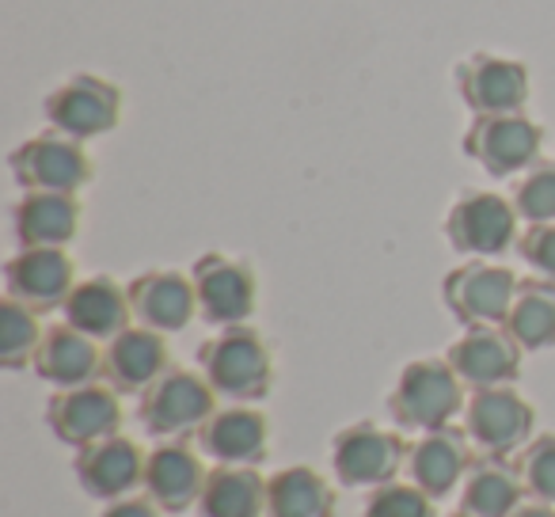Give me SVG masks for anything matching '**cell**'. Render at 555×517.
<instances>
[{
    "instance_id": "cell-1",
    "label": "cell",
    "mask_w": 555,
    "mask_h": 517,
    "mask_svg": "<svg viewBox=\"0 0 555 517\" xmlns=\"http://www.w3.org/2000/svg\"><path fill=\"white\" fill-rule=\"evenodd\" d=\"M198 370L229 403H255L274 385V354L255 327H217L198 347Z\"/></svg>"
},
{
    "instance_id": "cell-2",
    "label": "cell",
    "mask_w": 555,
    "mask_h": 517,
    "mask_svg": "<svg viewBox=\"0 0 555 517\" xmlns=\"http://www.w3.org/2000/svg\"><path fill=\"white\" fill-rule=\"evenodd\" d=\"M468 388L453 373L446 358H415L400 370L396 388L388 392V415L400 430L430 434L453 426L456 415H464Z\"/></svg>"
},
{
    "instance_id": "cell-3",
    "label": "cell",
    "mask_w": 555,
    "mask_h": 517,
    "mask_svg": "<svg viewBox=\"0 0 555 517\" xmlns=\"http://www.w3.org/2000/svg\"><path fill=\"white\" fill-rule=\"evenodd\" d=\"M217 411V392L206 380V373L194 370H164L145 392L138 396V423L153 438H183L198 434L202 423Z\"/></svg>"
},
{
    "instance_id": "cell-4",
    "label": "cell",
    "mask_w": 555,
    "mask_h": 517,
    "mask_svg": "<svg viewBox=\"0 0 555 517\" xmlns=\"http://www.w3.org/2000/svg\"><path fill=\"white\" fill-rule=\"evenodd\" d=\"M12 179L24 191H62L77 194L92 183L95 164L88 156L85 141L69 138L62 130H42L35 138L20 141L9 156Z\"/></svg>"
},
{
    "instance_id": "cell-5",
    "label": "cell",
    "mask_w": 555,
    "mask_h": 517,
    "mask_svg": "<svg viewBox=\"0 0 555 517\" xmlns=\"http://www.w3.org/2000/svg\"><path fill=\"white\" fill-rule=\"evenodd\" d=\"M464 156L476 160L487 176L509 179L529 171L540 160V145H544V130L532 122L525 111H509V115H476L472 126L464 130Z\"/></svg>"
},
{
    "instance_id": "cell-6",
    "label": "cell",
    "mask_w": 555,
    "mask_h": 517,
    "mask_svg": "<svg viewBox=\"0 0 555 517\" xmlns=\"http://www.w3.org/2000/svg\"><path fill=\"white\" fill-rule=\"evenodd\" d=\"M446 240L472 259H499L517 244V209L494 191H464L446 214Z\"/></svg>"
},
{
    "instance_id": "cell-7",
    "label": "cell",
    "mask_w": 555,
    "mask_h": 517,
    "mask_svg": "<svg viewBox=\"0 0 555 517\" xmlns=\"http://www.w3.org/2000/svg\"><path fill=\"white\" fill-rule=\"evenodd\" d=\"M42 115H47L50 130H62L77 141H92L118 126L122 92L92 73H73L57 88H50V95L42 100Z\"/></svg>"
},
{
    "instance_id": "cell-8",
    "label": "cell",
    "mask_w": 555,
    "mask_h": 517,
    "mask_svg": "<svg viewBox=\"0 0 555 517\" xmlns=\"http://www.w3.org/2000/svg\"><path fill=\"white\" fill-rule=\"evenodd\" d=\"M517 274L509 267H499L491 259H468L453 267L441 282V301L449 316L464 327H494L506 324L509 301H514Z\"/></svg>"
},
{
    "instance_id": "cell-9",
    "label": "cell",
    "mask_w": 555,
    "mask_h": 517,
    "mask_svg": "<svg viewBox=\"0 0 555 517\" xmlns=\"http://www.w3.org/2000/svg\"><path fill=\"white\" fill-rule=\"evenodd\" d=\"M532 426H537V411H532V403L514 385L468 392V403H464V434H468L479 453H494V456L521 453L532 441Z\"/></svg>"
},
{
    "instance_id": "cell-10",
    "label": "cell",
    "mask_w": 555,
    "mask_h": 517,
    "mask_svg": "<svg viewBox=\"0 0 555 517\" xmlns=\"http://www.w3.org/2000/svg\"><path fill=\"white\" fill-rule=\"evenodd\" d=\"M408 441L377 423H350L332 438V468L343 487L392 483L408 464Z\"/></svg>"
},
{
    "instance_id": "cell-11",
    "label": "cell",
    "mask_w": 555,
    "mask_h": 517,
    "mask_svg": "<svg viewBox=\"0 0 555 517\" xmlns=\"http://www.w3.org/2000/svg\"><path fill=\"white\" fill-rule=\"evenodd\" d=\"M47 426L62 445L88 449L122 430V400L107 380L57 388L47 403Z\"/></svg>"
},
{
    "instance_id": "cell-12",
    "label": "cell",
    "mask_w": 555,
    "mask_h": 517,
    "mask_svg": "<svg viewBox=\"0 0 555 517\" xmlns=\"http://www.w3.org/2000/svg\"><path fill=\"white\" fill-rule=\"evenodd\" d=\"M191 282L198 294V316L209 327H236L251 320L259 282L244 259H232L224 251L198 255L191 267Z\"/></svg>"
},
{
    "instance_id": "cell-13",
    "label": "cell",
    "mask_w": 555,
    "mask_h": 517,
    "mask_svg": "<svg viewBox=\"0 0 555 517\" xmlns=\"http://www.w3.org/2000/svg\"><path fill=\"white\" fill-rule=\"evenodd\" d=\"M453 85L472 115H509V111H525V100H529V69H525V62L487 54V50L456 62Z\"/></svg>"
},
{
    "instance_id": "cell-14",
    "label": "cell",
    "mask_w": 555,
    "mask_h": 517,
    "mask_svg": "<svg viewBox=\"0 0 555 517\" xmlns=\"http://www.w3.org/2000/svg\"><path fill=\"white\" fill-rule=\"evenodd\" d=\"M521 354L517 339L502 324L494 327H464L461 339L449 342L446 362L453 365V373L461 377V385L468 392L479 388H499L514 385L521 377Z\"/></svg>"
},
{
    "instance_id": "cell-15",
    "label": "cell",
    "mask_w": 555,
    "mask_h": 517,
    "mask_svg": "<svg viewBox=\"0 0 555 517\" xmlns=\"http://www.w3.org/2000/svg\"><path fill=\"white\" fill-rule=\"evenodd\" d=\"M73 286H77V267H73L65 247H20L4 263V289L20 305L42 312L65 309Z\"/></svg>"
},
{
    "instance_id": "cell-16",
    "label": "cell",
    "mask_w": 555,
    "mask_h": 517,
    "mask_svg": "<svg viewBox=\"0 0 555 517\" xmlns=\"http://www.w3.org/2000/svg\"><path fill=\"white\" fill-rule=\"evenodd\" d=\"M206 464H202V453L191 449L186 441L171 438L160 441L153 453L145 456V499H153L164 514H183V509L198 506L202 491H206Z\"/></svg>"
},
{
    "instance_id": "cell-17",
    "label": "cell",
    "mask_w": 555,
    "mask_h": 517,
    "mask_svg": "<svg viewBox=\"0 0 555 517\" xmlns=\"http://www.w3.org/2000/svg\"><path fill=\"white\" fill-rule=\"evenodd\" d=\"M198 449L217 464H247L259 468L270 453V423L262 411L247 408V403H229L217 408L214 415L202 423V430L194 434Z\"/></svg>"
},
{
    "instance_id": "cell-18",
    "label": "cell",
    "mask_w": 555,
    "mask_h": 517,
    "mask_svg": "<svg viewBox=\"0 0 555 517\" xmlns=\"http://www.w3.org/2000/svg\"><path fill=\"white\" fill-rule=\"evenodd\" d=\"M145 456L138 441L122 438H103L88 449H77V461H73V471H77V483L88 499L100 502H115L126 499L133 487H141L145 479Z\"/></svg>"
},
{
    "instance_id": "cell-19",
    "label": "cell",
    "mask_w": 555,
    "mask_h": 517,
    "mask_svg": "<svg viewBox=\"0 0 555 517\" xmlns=\"http://www.w3.org/2000/svg\"><path fill=\"white\" fill-rule=\"evenodd\" d=\"M130 305H133V324L153 327L160 335L183 332L194 316H198V294H194L191 274L183 271H145L130 282Z\"/></svg>"
},
{
    "instance_id": "cell-20",
    "label": "cell",
    "mask_w": 555,
    "mask_h": 517,
    "mask_svg": "<svg viewBox=\"0 0 555 517\" xmlns=\"http://www.w3.org/2000/svg\"><path fill=\"white\" fill-rule=\"evenodd\" d=\"M472 438L456 426H446V430H430L418 441H411L408 449V479L415 487H423L434 502L446 499V494L456 491V483H464L472 468Z\"/></svg>"
},
{
    "instance_id": "cell-21",
    "label": "cell",
    "mask_w": 555,
    "mask_h": 517,
    "mask_svg": "<svg viewBox=\"0 0 555 517\" xmlns=\"http://www.w3.org/2000/svg\"><path fill=\"white\" fill-rule=\"evenodd\" d=\"M164 370H171L168 339L153 327L130 324L103 347V380L118 396H141Z\"/></svg>"
},
{
    "instance_id": "cell-22",
    "label": "cell",
    "mask_w": 555,
    "mask_h": 517,
    "mask_svg": "<svg viewBox=\"0 0 555 517\" xmlns=\"http://www.w3.org/2000/svg\"><path fill=\"white\" fill-rule=\"evenodd\" d=\"M65 324L77 327V332L92 335L95 342H111L115 335H122L133 324V305L130 289L118 286L111 274H92V279H80L73 286L69 301L62 309Z\"/></svg>"
},
{
    "instance_id": "cell-23",
    "label": "cell",
    "mask_w": 555,
    "mask_h": 517,
    "mask_svg": "<svg viewBox=\"0 0 555 517\" xmlns=\"http://www.w3.org/2000/svg\"><path fill=\"white\" fill-rule=\"evenodd\" d=\"M31 370H35V377L54 388L92 385V380L103 377V350L92 335L77 332V327H69V324H54L42 335Z\"/></svg>"
},
{
    "instance_id": "cell-24",
    "label": "cell",
    "mask_w": 555,
    "mask_h": 517,
    "mask_svg": "<svg viewBox=\"0 0 555 517\" xmlns=\"http://www.w3.org/2000/svg\"><path fill=\"white\" fill-rule=\"evenodd\" d=\"M80 229L77 194L62 191H24L12 206V232L20 247H65Z\"/></svg>"
},
{
    "instance_id": "cell-25",
    "label": "cell",
    "mask_w": 555,
    "mask_h": 517,
    "mask_svg": "<svg viewBox=\"0 0 555 517\" xmlns=\"http://www.w3.org/2000/svg\"><path fill=\"white\" fill-rule=\"evenodd\" d=\"M521 476L506 456L479 453L461 483V509L476 517H509L521 506Z\"/></svg>"
},
{
    "instance_id": "cell-26",
    "label": "cell",
    "mask_w": 555,
    "mask_h": 517,
    "mask_svg": "<svg viewBox=\"0 0 555 517\" xmlns=\"http://www.w3.org/2000/svg\"><path fill=\"white\" fill-rule=\"evenodd\" d=\"M202 517H267V476L247 464H217L198 499Z\"/></svg>"
},
{
    "instance_id": "cell-27",
    "label": "cell",
    "mask_w": 555,
    "mask_h": 517,
    "mask_svg": "<svg viewBox=\"0 0 555 517\" xmlns=\"http://www.w3.org/2000/svg\"><path fill=\"white\" fill-rule=\"evenodd\" d=\"M267 517H335V487L317 468H282L267 479Z\"/></svg>"
},
{
    "instance_id": "cell-28",
    "label": "cell",
    "mask_w": 555,
    "mask_h": 517,
    "mask_svg": "<svg viewBox=\"0 0 555 517\" xmlns=\"http://www.w3.org/2000/svg\"><path fill=\"white\" fill-rule=\"evenodd\" d=\"M506 327L521 350L555 347V282L552 279H521L506 312Z\"/></svg>"
},
{
    "instance_id": "cell-29",
    "label": "cell",
    "mask_w": 555,
    "mask_h": 517,
    "mask_svg": "<svg viewBox=\"0 0 555 517\" xmlns=\"http://www.w3.org/2000/svg\"><path fill=\"white\" fill-rule=\"evenodd\" d=\"M47 327L39 324V312L20 305L16 297L0 301V365L4 370H27L39 354V342Z\"/></svg>"
},
{
    "instance_id": "cell-30",
    "label": "cell",
    "mask_w": 555,
    "mask_h": 517,
    "mask_svg": "<svg viewBox=\"0 0 555 517\" xmlns=\"http://www.w3.org/2000/svg\"><path fill=\"white\" fill-rule=\"evenodd\" d=\"M509 202H514L521 221L529 224L555 221V160H537L529 171H521Z\"/></svg>"
},
{
    "instance_id": "cell-31",
    "label": "cell",
    "mask_w": 555,
    "mask_h": 517,
    "mask_svg": "<svg viewBox=\"0 0 555 517\" xmlns=\"http://www.w3.org/2000/svg\"><path fill=\"white\" fill-rule=\"evenodd\" d=\"M517 476L529 499L555 506V434H540L517 453Z\"/></svg>"
},
{
    "instance_id": "cell-32",
    "label": "cell",
    "mask_w": 555,
    "mask_h": 517,
    "mask_svg": "<svg viewBox=\"0 0 555 517\" xmlns=\"http://www.w3.org/2000/svg\"><path fill=\"white\" fill-rule=\"evenodd\" d=\"M362 517H438V514H434V499L423 487H415L411 479L408 483L392 479V483L373 487L370 499H365Z\"/></svg>"
},
{
    "instance_id": "cell-33",
    "label": "cell",
    "mask_w": 555,
    "mask_h": 517,
    "mask_svg": "<svg viewBox=\"0 0 555 517\" xmlns=\"http://www.w3.org/2000/svg\"><path fill=\"white\" fill-rule=\"evenodd\" d=\"M517 255H521L540 279L555 282V221L529 224V229L517 236Z\"/></svg>"
},
{
    "instance_id": "cell-34",
    "label": "cell",
    "mask_w": 555,
    "mask_h": 517,
    "mask_svg": "<svg viewBox=\"0 0 555 517\" xmlns=\"http://www.w3.org/2000/svg\"><path fill=\"white\" fill-rule=\"evenodd\" d=\"M164 509L156 506L153 499H115V502H107V509H103L100 517H160Z\"/></svg>"
},
{
    "instance_id": "cell-35",
    "label": "cell",
    "mask_w": 555,
    "mask_h": 517,
    "mask_svg": "<svg viewBox=\"0 0 555 517\" xmlns=\"http://www.w3.org/2000/svg\"><path fill=\"white\" fill-rule=\"evenodd\" d=\"M509 517H555V506H547V502H521V506L514 509Z\"/></svg>"
},
{
    "instance_id": "cell-36",
    "label": "cell",
    "mask_w": 555,
    "mask_h": 517,
    "mask_svg": "<svg viewBox=\"0 0 555 517\" xmlns=\"http://www.w3.org/2000/svg\"><path fill=\"white\" fill-rule=\"evenodd\" d=\"M449 517H476V514H468V509H453Z\"/></svg>"
}]
</instances>
